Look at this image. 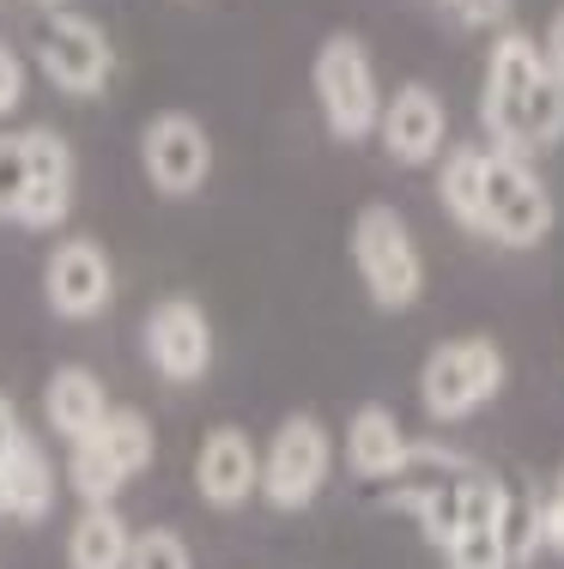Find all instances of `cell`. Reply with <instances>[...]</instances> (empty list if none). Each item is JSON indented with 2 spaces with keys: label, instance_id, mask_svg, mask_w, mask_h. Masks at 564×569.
<instances>
[{
  "label": "cell",
  "instance_id": "cell-1",
  "mask_svg": "<svg viewBox=\"0 0 564 569\" xmlns=\"http://www.w3.org/2000/svg\"><path fill=\"white\" fill-rule=\"evenodd\" d=\"M479 121L492 133V152H546L564 140V79L546 67L528 31H504L486 56L479 79Z\"/></svg>",
  "mask_w": 564,
  "mask_h": 569
},
{
  "label": "cell",
  "instance_id": "cell-2",
  "mask_svg": "<svg viewBox=\"0 0 564 569\" xmlns=\"http://www.w3.org/2000/svg\"><path fill=\"white\" fill-rule=\"evenodd\" d=\"M474 479H479V467L467 455L443 449V442H413L407 460H400V472L383 485V497L395 509H407L413 521L425 527V539L443 551L455 539V527H462V509H467Z\"/></svg>",
  "mask_w": 564,
  "mask_h": 569
},
{
  "label": "cell",
  "instance_id": "cell-3",
  "mask_svg": "<svg viewBox=\"0 0 564 569\" xmlns=\"http://www.w3.org/2000/svg\"><path fill=\"white\" fill-rule=\"evenodd\" d=\"M353 267L365 279L370 303L388 309V316H400V309H413L425 297V254L413 242L407 219L395 207H383V200H370L353 219Z\"/></svg>",
  "mask_w": 564,
  "mask_h": 569
},
{
  "label": "cell",
  "instance_id": "cell-4",
  "mask_svg": "<svg viewBox=\"0 0 564 569\" xmlns=\"http://www.w3.org/2000/svg\"><path fill=\"white\" fill-rule=\"evenodd\" d=\"M509 363L498 340H486V333H462V340H443L432 358H425L419 370V400L425 412L437 418V425H462V418H474L479 406L498 400Z\"/></svg>",
  "mask_w": 564,
  "mask_h": 569
},
{
  "label": "cell",
  "instance_id": "cell-5",
  "mask_svg": "<svg viewBox=\"0 0 564 569\" xmlns=\"http://www.w3.org/2000/svg\"><path fill=\"white\" fill-rule=\"evenodd\" d=\"M310 86H316V103H321V121H328L334 140L358 146L376 133V116H383V91H376V67L365 56L353 31H334L321 37L316 49V67H310Z\"/></svg>",
  "mask_w": 564,
  "mask_h": 569
},
{
  "label": "cell",
  "instance_id": "cell-6",
  "mask_svg": "<svg viewBox=\"0 0 564 569\" xmlns=\"http://www.w3.org/2000/svg\"><path fill=\"white\" fill-rule=\"evenodd\" d=\"M558 207L546 194V182L528 170V158L516 152H486V200H479V237L504 242V249H534L546 242Z\"/></svg>",
  "mask_w": 564,
  "mask_h": 569
},
{
  "label": "cell",
  "instance_id": "cell-7",
  "mask_svg": "<svg viewBox=\"0 0 564 569\" xmlns=\"http://www.w3.org/2000/svg\"><path fill=\"white\" fill-rule=\"evenodd\" d=\"M328 467H334V442L321 430V418L310 412H291L279 418V430L267 437V455H261V497L274 509L298 515L310 509L328 485Z\"/></svg>",
  "mask_w": 564,
  "mask_h": 569
},
{
  "label": "cell",
  "instance_id": "cell-8",
  "mask_svg": "<svg viewBox=\"0 0 564 569\" xmlns=\"http://www.w3.org/2000/svg\"><path fill=\"white\" fill-rule=\"evenodd\" d=\"M31 49H37V61H43V73L56 79L61 91H73V98H98L116 73V49H110V37H103V24L79 19V12H67V7L43 12V19L31 24Z\"/></svg>",
  "mask_w": 564,
  "mask_h": 569
},
{
  "label": "cell",
  "instance_id": "cell-9",
  "mask_svg": "<svg viewBox=\"0 0 564 569\" xmlns=\"http://www.w3.org/2000/svg\"><path fill=\"white\" fill-rule=\"evenodd\" d=\"M140 346H146V363L177 388L200 382L212 370V321L195 297H158L140 321Z\"/></svg>",
  "mask_w": 564,
  "mask_h": 569
},
{
  "label": "cell",
  "instance_id": "cell-10",
  "mask_svg": "<svg viewBox=\"0 0 564 569\" xmlns=\"http://www.w3.org/2000/svg\"><path fill=\"white\" fill-rule=\"evenodd\" d=\"M140 164H146V176H152L158 194L188 200L212 176V140H207V128H200L195 116L165 110V116L146 121V133H140Z\"/></svg>",
  "mask_w": 564,
  "mask_h": 569
},
{
  "label": "cell",
  "instance_id": "cell-11",
  "mask_svg": "<svg viewBox=\"0 0 564 569\" xmlns=\"http://www.w3.org/2000/svg\"><path fill=\"white\" fill-rule=\"evenodd\" d=\"M376 133H383V152L395 158V164H407V170L437 164L443 140H449V110H443V98L425 79H407V86L383 103Z\"/></svg>",
  "mask_w": 564,
  "mask_h": 569
},
{
  "label": "cell",
  "instance_id": "cell-12",
  "mask_svg": "<svg viewBox=\"0 0 564 569\" xmlns=\"http://www.w3.org/2000/svg\"><path fill=\"white\" fill-rule=\"evenodd\" d=\"M43 297H49V309H56L61 321L103 316V309H110V297H116L110 254H103L91 237L61 242V249L49 254V267H43Z\"/></svg>",
  "mask_w": 564,
  "mask_h": 569
},
{
  "label": "cell",
  "instance_id": "cell-13",
  "mask_svg": "<svg viewBox=\"0 0 564 569\" xmlns=\"http://www.w3.org/2000/svg\"><path fill=\"white\" fill-rule=\"evenodd\" d=\"M195 491L212 509H244L261 491V455H255V442L237 425L207 430V442L195 455Z\"/></svg>",
  "mask_w": 564,
  "mask_h": 569
},
{
  "label": "cell",
  "instance_id": "cell-14",
  "mask_svg": "<svg viewBox=\"0 0 564 569\" xmlns=\"http://www.w3.org/2000/svg\"><path fill=\"white\" fill-rule=\"evenodd\" d=\"M498 509H504V479L479 467L474 491H467V509H462V527H455V539L443 546V563L449 569H509Z\"/></svg>",
  "mask_w": 564,
  "mask_h": 569
},
{
  "label": "cell",
  "instance_id": "cell-15",
  "mask_svg": "<svg viewBox=\"0 0 564 569\" xmlns=\"http://www.w3.org/2000/svg\"><path fill=\"white\" fill-rule=\"evenodd\" d=\"M407 430H400V418L388 412V406H358L353 425H346V467L358 472V479L370 485H388L400 472V460H407Z\"/></svg>",
  "mask_w": 564,
  "mask_h": 569
},
{
  "label": "cell",
  "instance_id": "cell-16",
  "mask_svg": "<svg viewBox=\"0 0 564 569\" xmlns=\"http://www.w3.org/2000/svg\"><path fill=\"white\" fill-rule=\"evenodd\" d=\"M43 418H49V430H56V437L86 442L91 430L110 418V395H103V382L91 370L61 363V370L49 376V388H43Z\"/></svg>",
  "mask_w": 564,
  "mask_h": 569
},
{
  "label": "cell",
  "instance_id": "cell-17",
  "mask_svg": "<svg viewBox=\"0 0 564 569\" xmlns=\"http://www.w3.org/2000/svg\"><path fill=\"white\" fill-rule=\"evenodd\" d=\"M0 485H7L12 521H49V509H56V460L37 449L31 437L0 460Z\"/></svg>",
  "mask_w": 564,
  "mask_h": 569
},
{
  "label": "cell",
  "instance_id": "cell-18",
  "mask_svg": "<svg viewBox=\"0 0 564 569\" xmlns=\"http://www.w3.org/2000/svg\"><path fill=\"white\" fill-rule=\"evenodd\" d=\"M133 527L110 509H79L73 533H67V569H128Z\"/></svg>",
  "mask_w": 564,
  "mask_h": 569
},
{
  "label": "cell",
  "instance_id": "cell-19",
  "mask_svg": "<svg viewBox=\"0 0 564 569\" xmlns=\"http://www.w3.org/2000/svg\"><path fill=\"white\" fill-rule=\"evenodd\" d=\"M437 200L455 224L479 237V200H486V152L479 146H449L437 158Z\"/></svg>",
  "mask_w": 564,
  "mask_h": 569
},
{
  "label": "cell",
  "instance_id": "cell-20",
  "mask_svg": "<svg viewBox=\"0 0 564 569\" xmlns=\"http://www.w3.org/2000/svg\"><path fill=\"white\" fill-rule=\"evenodd\" d=\"M86 442H98L103 455H110V467L122 472V479H133V472L152 467L158 442H152V425H146L140 412H128V406H110V418H103L98 430H91Z\"/></svg>",
  "mask_w": 564,
  "mask_h": 569
},
{
  "label": "cell",
  "instance_id": "cell-21",
  "mask_svg": "<svg viewBox=\"0 0 564 569\" xmlns=\"http://www.w3.org/2000/svg\"><path fill=\"white\" fill-rule=\"evenodd\" d=\"M498 533H504V551H509V569L534 563V551L546 546L541 539V497L522 491V485H504V509H498Z\"/></svg>",
  "mask_w": 564,
  "mask_h": 569
},
{
  "label": "cell",
  "instance_id": "cell-22",
  "mask_svg": "<svg viewBox=\"0 0 564 569\" xmlns=\"http://www.w3.org/2000/svg\"><path fill=\"white\" fill-rule=\"evenodd\" d=\"M67 479H73V491H79V503H86V509H110V503H116V491L128 485L122 472L110 467V455H103L98 442H73Z\"/></svg>",
  "mask_w": 564,
  "mask_h": 569
},
{
  "label": "cell",
  "instance_id": "cell-23",
  "mask_svg": "<svg viewBox=\"0 0 564 569\" xmlns=\"http://www.w3.org/2000/svg\"><path fill=\"white\" fill-rule=\"evenodd\" d=\"M67 212H73V188H67V182H31V188L19 194V207H12V219H7V224L49 230V224H61Z\"/></svg>",
  "mask_w": 564,
  "mask_h": 569
},
{
  "label": "cell",
  "instance_id": "cell-24",
  "mask_svg": "<svg viewBox=\"0 0 564 569\" xmlns=\"http://www.w3.org/2000/svg\"><path fill=\"white\" fill-rule=\"evenodd\" d=\"M128 569H195V558L177 527H146V533H133Z\"/></svg>",
  "mask_w": 564,
  "mask_h": 569
},
{
  "label": "cell",
  "instance_id": "cell-25",
  "mask_svg": "<svg viewBox=\"0 0 564 569\" xmlns=\"http://www.w3.org/2000/svg\"><path fill=\"white\" fill-rule=\"evenodd\" d=\"M31 188V164H24V133H0V219H12L19 194Z\"/></svg>",
  "mask_w": 564,
  "mask_h": 569
},
{
  "label": "cell",
  "instance_id": "cell-26",
  "mask_svg": "<svg viewBox=\"0 0 564 569\" xmlns=\"http://www.w3.org/2000/svg\"><path fill=\"white\" fill-rule=\"evenodd\" d=\"M541 539H546L553 551H564V467H558L553 491L541 497Z\"/></svg>",
  "mask_w": 564,
  "mask_h": 569
},
{
  "label": "cell",
  "instance_id": "cell-27",
  "mask_svg": "<svg viewBox=\"0 0 564 569\" xmlns=\"http://www.w3.org/2000/svg\"><path fill=\"white\" fill-rule=\"evenodd\" d=\"M24 103V61L0 43V116H12Z\"/></svg>",
  "mask_w": 564,
  "mask_h": 569
},
{
  "label": "cell",
  "instance_id": "cell-28",
  "mask_svg": "<svg viewBox=\"0 0 564 569\" xmlns=\"http://www.w3.org/2000/svg\"><path fill=\"white\" fill-rule=\"evenodd\" d=\"M443 7H449L462 24H504L509 0H443Z\"/></svg>",
  "mask_w": 564,
  "mask_h": 569
},
{
  "label": "cell",
  "instance_id": "cell-29",
  "mask_svg": "<svg viewBox=\"0 0 564 569\" xmlns=\"http://www.w3.org/2000/svg\"><path fill=\"white\" fill-rule=\"evenodd\" d=\"M541 56H546V67L564 79V7L553 12V24H546V43H541Z\"/></svg>",
  "mask_w": 564,
  "mask_h": 569
},
{
  "label": "cell",
  "instance_id": "cell-30",
  "mask_svg": "<svg viewBox=\"0 0 564 569\" xmlns=\"http://www.w3.org/2000/svg\"><path fill=\"white\" fill-rule=\"evenodd\" d=\"M19 442H24V425H19V412H12V400L0 395V460L19 449Z\"/></svg>",
  "mask_w": 564,
  "mask_h": 569
},
{
  "label": "cell",
  "instance_id": "cell-31",
  "mask_svg": "<svg viewBox=\"0 0 564 569\" xmlns=\"http://www.w3.org/2000/svg\"><path fill=\"white\" fill-rule=\"evenodd\" d=\"M0 515H7V485H0Z\"/></svg>",
  "mask_w": 564,
  "mask_h": 569
}]
</instances>
